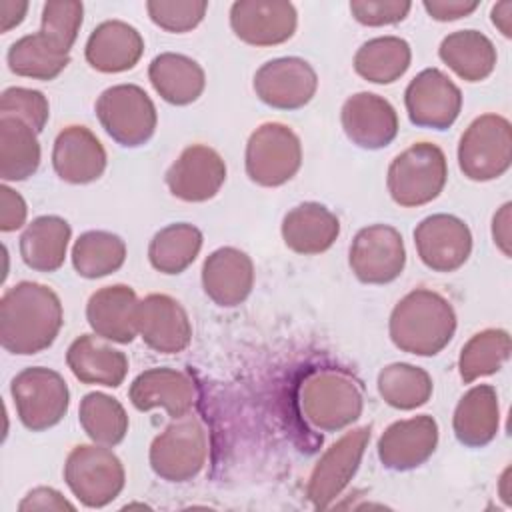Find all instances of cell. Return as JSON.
I'll list each match as a JSON object with an SVG mask.
<instances>
[{"instance_id": "2", "label": "cell", "mask_w": 512, "mask_h": 512, "mask_svg": "<svg viewBox=\"0 0 512 512\" xmlns=\"http://www.w3.org/2000/svg\"><path fill=\"white\" fill-rule=\"evenodd\" d=\"M456 326V312L448 298L430 288H416L392 308L388 334L402 352L436 356L450 344Z\"/></svg>"}, {"instance_id": "24", "label": "cell", "mask_w": 512, "mask_h": 512, "mask_svg": "<svg viewBox=\"0 0 512 512\" xmlns=\"http://www.w3.org/2000/svg\"><path fill=\"white\" fill-rule=\"evenodd\" d=\"M144 54L142 34L124 20H104L88 36L86 62L102 74L132 70Z\"/></svg>"}, {"instance_id": "36", "label": "cell", "mask_w": 512, "mask_h": 512, "mask_svg": "<svg viewBox=\"0 0 512 512\" xmlns=\"http://www.w3.org/2000/svg\"><path fill=\"white\" fill-rule=\"evenodd\" d=\"M70 258L78 276L88 280L104 278L122 268L126 242L108 230H88L74 240Z\"/></svg>"}, {"instance_id": "43", "label": "cell", "mask_w": 512, "mask_h": 512, "mask_svg": "<svg viewBox=\"0 0 512 512\" xmlns=\"http://www.w3.org/2000/svg\"><path fill=\"white\" fill-rule=\"evenodd\" d=\"M412 10L408 0H352L350 12L364 26H390L402 22Z\"/></svg>"}, {"instance_id": "17", "label": "cell", "mask_w": 512, "mask_h": 512, "mask_svg": "<svg viewBox=\"0 0 512 512\" xmlns=\"http://www.w3.org/2000/svg\"><path fill=\"white\" fill-rule=\"evenodd\" d=\"M224 158L206 144H190L166 170L170 194L182 202H206L214 198L226 182Z\"/></svg>"}, {"instance_id": "35", "label": "cell", "mask_w": 512, "mask_h": 512, "mask_svg": "<svg viewBox=\"0 0 512 512\" xmlns=\"http://www.w3.org/2000/svg\"><path fill=\"white\" fill-rule=\"evenodd\" d=\"M204 236L188 222H174L160 228L148 246V260L162 274H182L200 254Z\"/></svg>"}, {"instance_id": "28", "label": "cell", "mask_w": 512, "mask_h": 512, "mask_svg": "<svg viewBox=\"0 0 512 512\" xmlns=\"http://www.w3.org/2000/svg\"><path fill=\"white\" fill-rule=\"evenodd\" d=\"M452 430L456 440L468 448H482L496 438L500 430V402L492 384H476L458 400Z\"/></svg>"}, {"instance_id": "6", "label": "cell", "mask_w": 512, "mask_h": 512, "mask_svg": "<svg viewBox=\"0 0 512 512\" xmlns=\"http://www.w3.org/2000/svg\"><path fill=\"white\" fill-rule=\"evenodd\" d=\"M512 164L510 120L488 112L474 118L458 142L460 172L474 182H490L508 172Z\"/></svg>"}, {"instance_id": "18", "label": "cell", "mask_w": 512, "mask_h": 512, "mask_svg": "<svg viewBox=\"0 0 512 512\" xmlns=\"http://www.w3.org/2000/svg\"><path fill=\"white\" fill-rule=\"evenodd\" d=\"M136 330L144 344L160 354H178L192 340L188 312L168 294H148L138 300Z\"/></svg>"}, {"instance_id": "49", "label": "cell", "mask_w": 512, "mask_h": 512, "mask_svg": "<svg viewBox=\"0 0 512 512\" xmlns=\"http://www.w3.org/2000/svg\"><path fill=\"white\" fill-rule=\"evenodd\" d=\"M490 20L504 38H510L512 36V2L510 0L496 2L490 10Z\"/></svg>"}, {"instance_id": "31", "label": "cell", "mask_w": 512, "mask_h": 512, "mask_svg": "<svg viewBox=\"0 0 512 512\" xmlns=\"http://www.w3.org/2000/svg\"><path fill=\"white\" fill-rule=\"evenodd\" d=\"M440 60L462 80L482 82L496 68V46L478 30H456L444 36L438 48Z\"/></svg>"}, {"instance_id": "23", "label": "cell", "mask_w": 512, "mask_h": 512, "mask_svg": "<svg viewBox=\"0 0 512 512\" xmlns=\"http://www.w3.org/2000/svg\"><path fill=\"white\" fill-rule=\"evenodd\" d=\"M254 286L252 258L234 246H222L210 252L202 264L204 294L222 308L242 304Z\"/></svg>"}, {"instance_id": "10", "label": "cell", "mask_w": 512, "mask_h": 512, "mask_svg": "<svg viewBox=\"0 0 512 512\" xmlns=\"http://www.w3.org/2000/svg\"><path fill=\"white\" fill-rule=\"evenodd\" d=\"M18 420L32 432L56 426L68 412L70 390L60 372L44 366L20 370L10 382Z\"/></svg>"}, {"instance_id": "33", "label": "cell", "mask_w": 512, "mask_h": 512, "mask_svg": "<svg viewBox=\"0 0 512 512\" xmlns=\"http://www.w3.org/2000/svg\"><path fill=\"white\" fill-rule=\"evenodd\" d=\"M40 142L26 122L0 116V178L4 182H22L36 174L40 166Z\"/></svg>"}, {"instance_id": "39", "label": "cell", "mask_w": 512, "mask_h": 512, "mask_svg": "<svg viewBox=\"0 0 512 512\" xmlns=\"http://www.w3.org/2000/svg\"><path fill=\"white\" fill-rule=\"evenodd\" d=\"M78 422L92 442L110 448L126 438L130 426L120 400L106 392H88L80 400Z\"/></svg>"}, {"instance_id": "25", "label": "cell", "mask_w": 512, "mask_h": 512, "mask_svg": "<svg viewBox=\"0 0 512 512\" xmlns=\"http://www.w3.org/2000/svg\"><path fill=\"white\" fill-rule=\"evenodd\" d=\"M138 296L128 284L98 288L86 304V320L92 332L116 344H130L136 336Z\"/></svg>"}, {"instance_id": "29", "label": "cell", "mask_w": 512, "mask_h": 512, "mask_svg": "<svg viewBox=\"0 0 512 512\" xmlns=\"http://www.w3.org/2000/svg\"><path fill=\"white\" fill-rule=\"evenodd\" d=\"M148 80L156 94L174 106L196 102L206 88L204 68L190 56L162 52L148 66Z\"/></svg>"}, {"instance_id": "27", "label": "cell", "mask_w": 512, "mask_h": 512, "mask_svg": "<svg viewBox=\"0 0 512 512\" xmlns=\"http://www.w3.org/2000/svg\"><path fill=\"white\" fill-rule=\"evenodd\" d=\"M66 364L82 384L118 388L128 374V358L96 334H82L66 350Z\"/></svg>"}, {"instance_id": "16", "label": "cell", "mask_w": 512, "mask_h": 512, "mask_svg": "<svg viewBox=\"0 0 512 512\" xmlns=\"http://www.w3.org/2000/svg\"><path fill=\"white\" fill-rule=\"evenodd\" d=\"M298 26L292 2L238 0L230 6V28L244 44L266 48L288 42Z\"/></svg>"}, {"instance_id": "13", "label": "cell", "mask_w": 512, "mask_h": 512, "mask_svg": "<svg viewBox=\"0 0 512 512\" xmlns=\"http://www.w3.org/2000/svg\"><path fill=\"white\" fill-rule=\"evenodd\" d=\"M404 106L414 126L448 130L460 116L462 92L440 68H424L408 82Z\"/></svg>"}, {"instance_id": "44", "label": "cell", "mask_w": 512, "mask_h": 512, "mask_svg": "<svg viewBox=\"0 0 512 512\" xmlns=\"http://www.w3.org/2000/svg\"><path fill=\"white\" fill-rule=\"evenodd\" d=\"M28 206L20 192L2 184L0 186V230L14 232L26 224Z\"/></svg>"}, {"instance_id": "14", "label": "cell", "mask_w": 512, "mask_h": 512, "mask_svg": "<svg viewBox=\"0 0 512 512\" xmlns=\"http://www.w3.org/2000/svg\"><path fill=\"white\" fill-rule=\"evenodd\" d=\"M256 96L276 110H300L318 90V74L310 62L298 56H282L264 62L252 80Z\"/></svg>"}, {"instance_id": "22", "label": "cell", "mask_w": 512, "mask_h": 512, "mask_svg": "<svg viewBox=\"0 0 512 512\" xmlns=\"http://www.w3.org/2000/svg\"><path fill=\"white\" fill-rule=\"evenodd\" d=\"M106 164V150L90 128L70 124L58 132L52 148V166L60 180L90 184L104 174Z\"/></svg>"}, {"instance_id": "21", "label": "cell", "mask_w": 512, "mask_h": 512, "mask_svg": "<svg viewBox=\"0 0 512 512\" xmlns=\"http://www.w3.org/2000/svg\"><path fill=\"white\" fill-rule=\"evenodd\" d=\"M128 398L140 412L162 408L170 418H182L194 408L198 388L192 376L182 370L148 368L132 380Z\"/></svg>"}, {"instance_id": "26", "label": "cell", "mask_w": 512, "mask_h": 512, "mask_svg": "<svg viewBox=\"0 0 512 512\" xmlns=\"http://www.w3.org/2000/svg\"><path fill=\"white\" fill-rule=\"evenodd\" d=\"M284 244L302 256L326 252L340 236V220L320 202H302L282 218Z\"/></svg>"}, {"instance_id": "38", "label": "cell", "mask_w": 512, "mask_h": 512, "mask_svg": "<svg viewBox=\"0 0 512 512\" xmlns=\"http://www.w3.org/2000/svg\"><path fill=\"white\" fill-rule=\"evenodd\" d=\"M512 340L504 328H484L468 338L458 356V372L466 384L496 374L510 358Z\"/></svg>"}, {"instance_id": "42", "label": "cell", "mask_w": 512, "mask_h": 512, "mask_svg": "<svg viewBox=\"0 0 512 512\" xmlns=\"http://www.w3.org/2000/svg\"><path fill=\"white\" fill-rule=\"evenodd\" d=\"M0 116L18 118L40 134L50 118V104L40 90L10 86L0 96Z\"/></svg>"}, {"instance_id": "12", "label": "cell", "mask_w": 512, "mask_h": 512, "mask_svg": "<svg viewBox=\"0 0 512 512\" xmlns=\"http://www.w3.org/2000/svg\"><path fill=\"white\" fill-rule=\"evenodd\" d=\"M348 264L352 274L364 284H388L406 266V246L402 234L388 224H370L356 232Z\"/></svg>"}, {"instance_id": "7", "label": "cell", "mask_w": 512, "mask_h": 512, "mask_svg": "<svg viewBox=\"0 0 512 512\" xmlns=\"http://www.w3.org/2000/svg\"><path fill=\"white\" fill-rule=\"evenodd\" d=\"M208 458V434L198 416L186 414L152 440L148 460L156 476L166 482H188L200 474Z\"/></svg>"}, {"instance_id": "48", "label": "cell", "mask_w": 512, "mask_h": 512, "mask_svg": "<svg viewBox=\"0 0 512 512\" xmlns=\"http://www.w3.org/2000/svg\"><path fill=\"white\" fill-rule=\"evenodd\" d=\"M28 6H30L28 2H18V0H2L0 2V30H2V34L10 32L18 24H22V20L26 18Z\"/></svg>"}, {"instance_id": "45", "label": "cell", "mask_w": 512, "mask_h": 512, "mask_svg": "<svg viewBox=\"0 0 512 512\" xmlns=\"http://www.w3.org/2000/svg\"><path fill=\"white\" fill-rule=\"evenodd\" d=\"M20 512H32V510H76V506L64 498L56 488L50 486H38L32 488L18 504Z\"/></svg>"}, {"instance_id": "37", "label": "cell", "mask_w": 512, "mask_h": 512, "mask_svg": "<svg viewBox=\"0 0 512 512\" xmlns=\"http://www.w3.org/2000/svg\"><path fill=\"white\" fill-rule=\"evenodd\" d=\"M378 394L396 410H416L424 406L434 390L432 376L414 364L394 362L378 372Z\"/></svg>"}, {"instance_id": "20", "label": "cell", "mask_w": 512, "mask_h": 512, "mask_svg": "<svg viewBox=\"0 0 512 512\" xmlns=\"http://www.w3.org/2000/svg\"><path fill=\"white\" fill-rule=\"evenodd\" d=\"M346 138L364 150H380L392 144L398 134V112L380 94L356 92L348 96L340 110Z\"/></svg>"}, {"instance_id": "47", "label": "cell", "mask_w": 512, "mask_h": 512, "mask_svg": "<svg viewBox=\"0 0 512 512\" xmlns=\"http://www.w3.org/2000/svg\"><path fill=\"white\" fill-rule=\"evenodd\" d=\"M510 234H512V204L506 202L496 210V214L492 218V240H494L496 248L506 258H510V254H512Z\"/></svg>"}, {"instance_id": "34", "label": "cell", "mask_w": 512, "mask_h": 512, "mask_svg": "<svg viewBox=\"0 0 512 512\" xmlns=\"http://www.w3.org/2000/svg\"><path fill=\"white\" fill-rule=\"evenodd\" d=\"M6 62L10 72L32 80H54L70 64V52H64L40 30L26 34L10 44Z\"/></svg>"}, {"instance_id": "1", "label": "cell", "mask_w": 512, "mask_h": 512, "mask_svg": "<svg viewBox=\"0 0 512 512\" xmlns=\"http://www.w3.org/2000/svg\"><path fill=\"white\" fill-rule=\"evenodd\" d=\"M62 324V302L50 286L22 280L2 294L0 344L6 352L38 354L54 344Z\"/></svg>"}, {"instance_id": "8", "label": "cell", "mask_w": 512, "mask_h": 512, "mask_svg": "<svg viewBox=\"0 0 512 512\" xmlns=\"http://www.w3.org/2000/svg\"><path fill=\"white\" fill-rule=\"evenodd\" d=\"M244 166L248 178L264 188L290 182L302 166V142L282 122L260 124L246 142Z\"/></svg>"}, {"instance_id": "30", "label": "cell", "mask_w": 512, "mask_h": 512, "mask_svg": "<svg viewBox=\"0 0 512 512\" xmlns=\"http://www.w3.org/2000/svg\"><path fill=\"white\" fill-rule=\"evenodd\" d=\"M70 238L72 228L62 216H38L26 224L20 236L22 262L36 272H54L66 260Z\"/></svg>"}, {"instance_id": "15", "label": "cell", "mask_w": 512, "mask_h": 512, "mask_svg": "<svg viewBox=\"0 0 512 512\" xmlns=\"http://www.w3.org/2000/svg\"><path fill=\"white\" fill-rule=\"evenodd\" d=\"M414 246L422 264L434 272H454L472 254V232L454 214H432L414 228Z\"/></svg>"}, {"instance_id": "3", "label": "cell", "mask_w": 512, "mask_h": 512, "mask_svg": "<svg viewBox=\"0 0 512 512\" xmlns=\"http://www.w3.org/2000/svg\"><path fill=\"white\" fill-rule=\"evenodd\" d=\"M298 404L306 422L316 430L338 432L362 416L364 396L350 374L338 368H320L300 382Z\"/></svg>"}, {"instance_id": "32", "label": "cell", "mask_w": 512, "mask_h": 512, "mask_svg": "<svg viewBox=\"0 0 512 512\" xmlns=\"http://www.w3.org/2000/svg\"><path fill=\"white\" fill-rule=\"evenodd\" d=\"M412 62V48L400 36H376L354 54V72L372 84L400 80Z\"/></svg>"}, {"instance_id": "11", "label": "cell", "mask_w": 512, "mask_h": 512, "mask_svg": "<svg viewBox=\"0 0 512 512\" xmlns=\"http://www.w3.org/2000/svg\"><path fill=\"white\" fill-rule=\"evenodd\" d=\"M370 436L372 426H358L344 432L330 448H326L312 468L306 486V496L312 508H330L332 502L342 494L360 468Z\"/></svg>"}, {"instance_id": "41", "label": "cell", "mask_w": 512, "mask_h": 512, "mask_svg": "<svg viewBox=\"0 0 512 512\" xmlns=\"http://www.w3.org/2000/svg\"><path fill=\"white\" fill-rule=\"evenodd\" d=\"M146 12L150 20L170 32L184 34L194 30L208 12L206 0H148Z\"/></svg>"}, {"instance_id": "19", "label": "cell", "mask_w": 512, "mask_h": 512, "mask_svg": "<svg viewBox=\"0 0 512 512\" xmlns=\"http://www.w3.org/2000/svg\"><path fill=\"white\" fill-rule=\"evenodd\" d=\"M438 446V422L430 414L392 422L378 438L376 452L384 468L406 472L422 466Z\"/></svg>"}, {"instance_id": "9", "label": "cell", "mask_w": 512, "mask_h": 512, "mask_svg": "<svg viewBox=\"0 0 512 512\" xmlns=\"http://www.w3.org/2000/svg\"><path fill=\"white\" fill-rule=\"evenodd\" d=\"M94 110L106 134L124 148H138L156 132V106L148 92L138 84H116L106 88L98 96Z\"/></svg>"}, {"instance_id": "40", "label": "cell", "mask_w": 512, "mask_h": 512, "mask_svg": "<svg viewBox=\"0 0 512 512\" xmlns=\"http://www.w3.org/2000/svg\"><path fill=\"white\" fill-rule=\"evenodd\" d=\"M84 20V4L78 0H50L42 6L40 32L64 52H70Z\"/></svg>"}, {"instance_id": "46", "label": "cell", "mask_w": 512, "mask_h": 512, "mask_svg": "<svg viewBox=\"0 0 512 512\" xmlns=\"http://www.w3.org/2000/svg\"><path fill=\"white\" fill-rule=\"evenodd\" d=\"M422 6L432 20L454 22L476 12L480 2L478 0H424Z\"/></svg>"}, {"instance_id": "5", "label": "cell", "mask_w": 512, "mask_h": 512, "mask_svg": "<svg viewBox=\"0 0 512 512\" xmlns=\"http://www.w3.org/2000/svg\"><path fill=\"white\" fill-rule=\"evenodd\" d=\"M64 482L82 506L104 508L124 490L126 472L110 446L78 444L66 456Z\"/></svg>"}, {"instance_id": "4", "label": "cell", "mask_w": 512, "mask_h": 512, "mask_svg": "<svg viewBox=\"0 0 512 512\" xmlns=\"http://www.w3.org/2000/svg\"><path fill=\"white\" fill-rule=\"evenodd\" d=\"M448 180V160L434 142H416L388 166L386 188L402 208H418L440 196Z\"/></svg>"}]
</instances>
